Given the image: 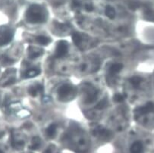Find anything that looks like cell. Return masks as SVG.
<instances>
[{
	"label": "cell",
	"mask_w": 154,
	"mask_h": 153,
	"mask_svg": "<svg viewBox=\"0 0 154 153\" xmlns=\"http://www.w3.org/2000/svg\"><path fill=\"white\" fill-rule=\"evenodd\" d=\"M85 8H86V9L88 10V11H92L93 9V7L90 5H87L86 6H85Z\"/></svg>",
	"instance_id": "19"
},
{
	"label": "cell",
	"mask_w": 154,
	"mask_h": 153,
	"mask_svg": "<svg viewBox=\"0 0 154 153\" xmlns=\"http://www.w3.org/2000/svg\"><path fill=\"white\" fill-rule=\"evenodd\" d=\"M72 40H73L74 43L78 46L81 45V41H82V38H81V36L79 33H75L72 34Z\"/></svg>",
	"instance_id": "13"
},
{
	"label": "cell",
	"mask_w": 154,
	"mask_h": 153,
	"mask_svg": "<svg viewBox=\"0 0 154 153\" xmlns=\"http://www.w3.org/2000/svg\"><path fill=\"white\" fill-rule=\"evenodd\" d=\"M40 74V70L36 69V68H32V69L28 70V71H27V73L25 74V78H34V77L39 75Z\"/></svg>",
	"instance_id": "8"
},
{
	"label": "cell",
	"mask_w": 154,
	"mask_h": 153,
	"mask_svg": "<svg viewBox=\"0 0 154 153\" xmlns=\"http://www.w3.org/2000/svg\"><path fill=\"white\" fill-rule=\"evenodd\" d=\"M143 151V144L140 141H137L132 144L131 147V153H142Z\"/></svg>",
	"instance_id": "6"
},
{
	"label": "cell",
	"mask_w": 154,
	"mask_h": 153,
	"mask_svg": "<svg viewBox=\"0 0 154 153\" xmlns=\"http://www.w3.org/2000/svg\"><path fill=\"white\" fill-rule=\"evenodd\" d=\"M106 14L110 19H113L116 16V11L112 6H107L106 8Z\"/></svg>",
	"instance_id": "12"
},
{
	"label": "cell",
	"mask_w": 154,
	"mask_h": 153,
	"mask_svg": "<svg viewBox=\"0 0 154 153\" xmlns=\"http://www.w3.org/2000/svg\"><path fill=\"white\" fill-rule=\"evenodd\" d=\"M37 41L41 45H48L51 42L50 39L44 36H39L37 37Z\"/></svg>",
	"instance_id": "10"
},
{
	"label": "cell",
	"mask_w": 154,
	"mask_h": 153,
	"mask_svg": "<svg viewBox=\"0 0 154 153\" xmlns=\"http://www.w3.org/2000/svg\"><path fill=\"white\" fill-rule=\"evenodd\" d=\"M1 62L4 65H9V64L12 63L13 61L11 60L10 59L7 58V57H3L2 59H1Z\"/></svg>",
	"instance_id": "18"
},
{
	"label": "cell",
	"mask_w": 154,
	"mask_h": 153,
	"mask_svg": "<svg viewBox=\"0 0 154 153\" xmlns=\"http://www.w3.org/2000/svg\"><path fill=\"white\" fill-rule=\"evenodd\" d=\"M154 109V105L152 103H148L145 106H142V107L137 108L135 109V113L138 114V115H143V114H146L148 112H151Z\"/></svg>",
	"instance_id": "4"
},
{
	"label": "cell",
	"mask_w": 154,
	"mask_h": 153,
	"mask_svg": "<svg viewBox=\"0 0 154 153\" xmlns=\"http://www.w3.org/2000/svg\"><path fill=\"white\" fill-rule=\"evenodd\" d=\"M72 90V86L69 85V84H64L62 87H60V88L59 89V95L62 97H65V96H68L69 93H71Z\"/></svg>",
	"instance_id": "5"
},
{
	"label": "cell",
	"mask_w": 154,
	"mask_h": 153,
	"mask_svg": "<svg viewBox=\"0 0 154 153\" xmlns=\"http://www.w3.org/2000/svg\"><path fill=\"white\" fill-rule=\"evenodd\" d=\"M107 105H108V101H107L106 99H104L102 100L100 103H98V104L97 105V106H96V109H104V108L106 107Z\"/></svg>",
	"instance_id": "15"
},
{
	"label": "cell",
	"mask_w": 154,
	"mask_h": 153,
	"mask_svg": "<svg viewBox=\"0 0 154 153\" xmlns=\"http://www.w3.org/2000/svg\"><path fill=\"white\" fill-rule=\"evenodd\" d=\"M68 52V43L65 40H61L58 43L56 49V58H62L65 56Z\"/></svg>",
	"instance_id": "3"
},
{
	"label": "cell",
	"mask_w": 154,
	"mask_h": 153,
	"mask_svg": "<svg viewBox=\"0 0 154 153\" xmlns=\"http://www.w3.org/2000/svg\"><path fill=\"white\" fill-rule=\"evenodd\" d=\"M40 145V140L39 138L36 137L33 139V145H31L32 148H37Z\"/></svg>",
	"instance_id": "17"
},
{
	"label": "cell",
	"mask_w": 154,
	"mask_h": 153,
	"mask_svg": "<svg viewBox=\"0 0 154 153\" xmlns=\"http://www.w3.org/2000/svg\"><path fill=\"white\" fill-rule=\"evenodd\" d=\"M43 90V87L40 85L37 86H33V87H30V89L28 90L29 93L32 96H36L37 94V92L38 91H42Z\"/></svg>",
	"instance_id": "9"
},
{
	"label": "cell",
	"mask_w": 154,
	"mask_h": 153,
	"mask_svg": "<svg viewBox=\"0 0 154 153\" xmlns=\"http://www.w3.org/2000/svg\"><path fill=\"white\" fill-rule=\"evenodd\" d=\"M13 37V32L8 27L0 28V46H4L11 41Z\"/></svg>",
	"instance_id": "2"
},
{
	"label": "cell",
	"mask_w": 154,
	"mask_h": 153,
	"mask_svg": "<svg viewBox=\"0 0 154 153\" xmlns=\"http://www.w3.org/2000/svg\"><path fill=\"white\" fill-rule=\"evenodd\" d=\"M26 18L31 24L43 23L46 20V11L39 5H33L28 8L26 13Z\"/></svg>",
	"instance_id": "1"
},
{
	"label": "cell",
	"mask_w": 154,
	"mask_h": 153,
	"mask_svg": "<svg viewBox=\"0 0 154 153\" xmlns=\"http://www.w3.org/2000/svg\"><path fill=\"white\" fill-rule=\"evenodd\" d=\"M0 153H3V151H2L1 149H0Z\"/></svg>",
	"instance_id": "20"
},
{
	"label": "cell",
	"mask_w": 154,
	"mask_h": 153,
	"mask_svg": "<svg viewBox=\"0 0 154 153\" xmlns=\"http://www.w3.org/2000/svg\"><path fill=\"white\" fill-rule=\"evenodd\" d=\"M114 100L116 102V103H122V102L124 101L125 97L123 96V95L120 94V93H118V94H116L114 96Z\"/></svg>",
	"instance_id": "16"
},
{
	"label": "cell",
	"mask_w": 154,
	"mask_h": 153,
	"mask_svg": "<svg viewBox=\"0 0 154 153\" xmlns=\"http://www.w3.org/2000/svg\"><path fill=\"white\" fill-rule=\"evenodd\" d=\"M122 68H123L122 64H120V63L113 64V65L109 68V72L113 74H117V73H119V71L122 69Z\"/></svg>",
	"instance_id": "7"
},
{
	"label": "cell",
	"mask_w": 154,
	"mask_h": 153,
	"mask_svg": "<svg viewBox=\"0 0 154 153\" xmlns=\"http://www.w3.org/2000/svg\"><path fill=\"white\" fill-rule=\"evenodd\" d=\"M142 82V78L140 77H133L130 79V83L134 87H137Z\"/></svg>",
	"instance_id": "11"
},
{
	"label": "cell",
	"mask_w": 154,
	"mask_h": 153,
	"mask_svg": "<svg viewBox=\"0 0 154 153\" xmlns=\"http://www.w3.org/2000/svg\"><path fill=\"white\" fill-rule=\"evenodd\" d=\"M56 131V126L55 124H51L49 127L46 129V133L49 137H52L55 135Z\"/></svg>",
	"instance_id": "14"
}]
</instances>
